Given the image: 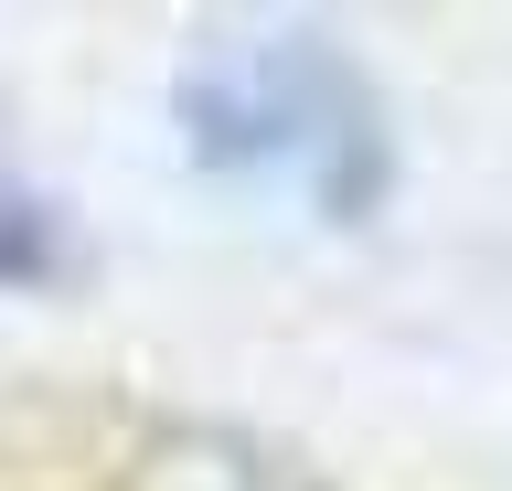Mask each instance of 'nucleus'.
<instances>
[{"mask_svg": "<svg viewBox=\"0 0 512 491\" xmlns=\"http://www.w3.org/2000/svg\"><path fill=\"white\" fill-rule=\"evenodd\" d=\"M118 491H320L299 459H278L267 438H246V427H150L139 449H128V481Z\"/></svg>", "mask_w": 512, "mask_h": 491, "instance_id": "nucleus-2", "label": "nucleus"}, {"mask_svg": "<svg viewBox=\"0 0 512 491\" xmlns=\"http://www.w3.org/2000/svg\"><path fill=\"white\" fill-rule=\"evenodd\" d=\"M182 150L235 182H299L320 214H363L384 193V118L374 86L310 33L214 43L182 75Z\"/></svg>", "mask_w": 512, "mask_h": 491, "instance_id": "nucleus-1", "label": "nucleus"}, {"mask_svg": "<svg viewBox=\"0 0 512 491\" xmlns=\"http://www.w3.org/2000/svg\"><path fill=\"white\" fill-rule=\"evenodd\" d=\"M75 267H86L75 214H64V203L43 193L11 150H0V289H64Z\"/></svg>", "mask_w": 512, "mask_h": 491, "instance_id": "nucleus-3", "label": "nucleus"}]
</instances>
